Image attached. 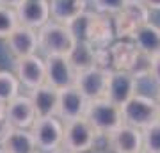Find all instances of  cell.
<instances>
[{"mask_svg":"<svg viewBox=\"0 0 160 153\" xmlns=\"http://www.w3.org/2000/svg\"><path fill=\"white\" fill-rule=\"evenodd\" d=\"M148 9H155V11H160V0H141Z\"/></svg>","mask_w":160,"mask_h":153,"instance_id":"4316f807","label":"cell"},{"mask_svg":"<svg viewBox=\"0 0 160 153\" xmlns=\"http://www.w3.org/2000/svg\"><path fill=\"white\" fill-rule=\"evenodd\" d=\"M155 102H157V110H158V118H160V89L157 93V98H155Z\"/></svg>","mask_w":160,"mask_h":153,"instance_id":"f1b7e54d","label":"cell"},{"mask_svg":"<svg viewBox=\"0 0 160 153\" xmlns=\"http://www.w3.org/2000/svg\"><path fill=\"white\" fill-rule=\"evenodd\" d=\"M109 75L110 71L98 68V66L78 69L77 71V79H75V87L87 98V102L98 100V98H105Z\"/></svg>","mask_w":160,"mask_h":153,"instance_id":"52a82bcc","label":"cell"},{"mask_svg":"<svg viewBox=\"0 0 160 153\" xmlns=\"http://www.w3.org/2000/svg\"><path fill=\"white\" fill-rule=\"evenodd\" d=\"M137 93V79L132 71L126 69H112L107 82L105 98L116 105H125Z\"/></svg>","mask_w":160,"mask_h":153,"instance_id":"9c48e42d","label":"cell"},{"mask_svg":"<svg viewBox=\"0 0 160 153\" xmlns=\"http://www.w3.org/2000/svg\"><path fill=\"white\" fill-rule=\"evenodd\" d=\"M149 9L141 0H128V4L123 7V11L116 14L114 30L119 38H133V32L142 23L148 22Z\"/></svg>","mask_w":160,"mask_h":153,"instance_id":"8992f818","label":"cell"},{"mask_svg":"<svg viewBox=\"0 0 160 153\" xmlns=\"http://www.w3.org/2000/svg\"><path fill=\"white\" fill-rule=\"evenodd\" d=\"M110 150L114 153H139L144 150L142 130L135 126L123 125L110 134Z\"/></svg>","mask_w":160,"mask_h":153,"instance_id":"9a60e30c","label":"cell"},{"mask_svg":"<svg viewBox=\"0 0 160 153\" xmlns=\"http://www.w3.org/2000/svg\"><path fill=\"white\" fill-rule=\"evenodd\" d=\"M133 45L137 46V50L142 55L153 57L160 54V27L155 23H142L141 27L133 32Z\"/></svg>","mask_w":160,"mask_h":153,"instance_id":"ac0fdd59","label":"cell"},{"mask_svg":"<svg viewBox=\"0 0 160 153\" xmlns=\"http://www.w3.org/2000/svg\"><path fill=\"white\" fill-rule=\"evenodd\" d=\"M18 25L20 23H18L16 9L0 6V39H7L9 34H11Z\"/></svg>","mask_w":160,"mask_h":153,"instance_id":"7402d4cb","label":"cell"},{"mask_svg":"<svg viewBox=\"0 0 160 153\" xmlns=\"http://www.w3.org/2000/svg\"><path fill=\"white\" fill-rule=\"evenodd\" d=\"M0 146L4 148L7 153H36L38 146L32 137V132L29 128H11Z\"/></svg>","mask_w":160,"mask_h":153,"instance_id":"d6986e66","label":"cell"},{"mask_svg":"<svg viewBox=\"0 0 160 153\" xmlns=\"http://www.w3.org/2000/svg\"><path fill=\"white\" fill-rule=\"evenodd\" d=\"M0 153H7V151H6V150H4L2 146H0Z\"/></svg>","mask_w":160,"mask_h":153,"instance_id":"f546056e","label":"cell"},{"mask_svg":"<svg viewBox=\"0 0 160 153\" xmlns=\"http://www.w3.org/2000/svg\"><path fill=\"white\" fill-rule=\"evenodd\" d=\"M144 137V150L151 153H160V119L142 130Z\"/></svg>","mask_w":160,"mask_h":153,"instance_id":"603a6c76","label":"cell"},{"mask_svg":"<svg viewBox=\"0 0 160 153\" xmlns=\"http://www.w3.org/2000/svg\"><path fill=\"white\" fill-rule=\"evenodd\" d=\"M121 112H123L125 125L135 126L139 130L148 128L151 123L160 119L155 98L141 94V93H135L125 105H121Z\"/></svg>","mask_w":160,"mask_h":153,"instance_id":"3957f363","label":"cell"},{"mask_svg":"<svg viewBox=\"0 0 160 153\" xmlns=\"http://www.w3.org/2000/svg\"><path fill=\"white\" fill-rule=\"evenodd\" d=\"M4 112L12 128H29L30 130V126L34 125L36 118H38L30 96H22V94L12 98L6 105Z\"/></svg>","mask_w":160,"mask_h":153,"instance_id":"4fadbf2b","label":"cell"},{"mask_svg":"<svg viewBox=\"0 0 160 153\" xmlns=\"http://www.w3.org/2000/svg\"><path fill=\"white\" fill-rule=\"evenodd\" d=\"M139 153H151V151H148V150H142V151H139Z\"/></svg>","mask_w":160,"mask_h":153,"instance_id":"4dcf8cb0","label":"cell"},{"mask_svg":"<svg viewBox=\"0 0 160 153\" xmlns=\"http://www.w3.org/2000/svg\"><path fill=\"white\" fill-rule=\"evenodd\" d=\"M53 153H77V151H71V150H68V148H59V150H55Z\"/></svg>","mask_w":160,"mask_h":153,"instance_id":"83f0119b","label":"cell"},{"mask_svg":"<svg viewBox=\"0 0 160 153\" xmlns=\"http://www.w3.org/2000/svg\"><path fill=\"white\" fill-rule=\"evenodd\" d=\"M36 153H38V151H36Z\"/></svg>","mask_w":160,"mask_h":153,"instance_id":"1f68e13d","label":"cell"},{"mask_svg":"<svg viewBox=\"0 0 160 153\" xmlns=\"http://www.w3.org/2000/svg\"><path fill=\"white\" fill-rule=\"evenodd\" d=\"M110 55H112L114 69L133 71V68L137 66L139 57L142 54L137 50V46L133 43H116L114 46H110Z\"/></svg>","mask_w":160,"mask_h":153,"instance_id":"ffe728a7","label":"cell"},{"mask_svg":"<svg viewBox=\"0 0 160 153\" xmlns=\"http://www.w3.org/2000/svg\"><path fill=\"white\" fill-rule=\"evenodd\" d=\"M20 89V80L16 75L9 71H0V105H7L12 98L18 96Z\"/></svg>","mask_w":160,"mask_h":153,"instance_id":"44dd1931","label":"cell"},{"mask_svg":"<svg viewBox=\"0 0 160 153\" xmlns=\"http://www.w3.org/2000/svg\"><path fill=\"white\" fill-rule=\"evenodd\" d=\"M6 43H7L9 52H11L16 59L34 55L36 50L39 48L38 30L29 28V27H23V25H18L11 34H9V38L6 39Z\"/></svg>","mask_w":160,"mask_h":153,"instance_id":"5bb4252c","label":"cell"},{"mask_svg":"<svg viewBox=\"0 0 160 153\" xmlns=\"http://www.w3.org/2000/svg\"><path fill=\"white\" fill-rule=\"evenodd\" d=\"M50 4V18L52 22L71 25L86 13L87 0H48Z\"/></svg>","mask_w":160,"mask_h":153,"instance_id":"2e32d148","label":"cell"},{"mask_svg":"<svg viewBox=\"0 0 160 153\" xmlns=\"http://www.w3.org/2000/svg\"><path fill=\"white\" fill-rule=\"evenodd\" d=\"M87 98L80 93L75 85L59 91V105H57V118L61 121H71V119L82 118L87 109Z\"/></svg>","mask_w":160,"mask_h":153,"instance_id":"8fae6325","label":"cell"},{"mask_svg":"<svg viewBox=\"0 0 160 153\" xmlns=\"http://www.w3.org/2000/svg\"><path fill=\"white\" fill-rule=\"evenodd\" d=\"M98 132L94 130V126L87 121L84 116L71 121L64 123V139H62V146L71 150L77 153H84L89 151L92 148L94 137Z\"/></svg>","mask_w":160,"mask_h":153,"instance_id":"5b68a950","label":"cell"},{"mask_svg":"<svg viewBox=\"0 0 160 153\" xmlns=\"http://www.w3.org/2000/svg\"><path fill=\"white\" fill-rule=\"evenodd\" d=\"M23 2H25V0H0V6L11 7V9H18Z\"/></svg>","mask_w":160,"mask_h":153,"instance_id":"484cf974","label":"cell"},{"mask_svg":"<svg viewBox=\"0 0 160 153\" xmlns=\"http://www.w3.org/2000/svg\"><path fill=\"white\" fill-rule=\"evenodd\" d=\"M30 100L34 103L36 116L38 118H50L57 116V105H59V91L53 89L52 85L43 84L36 89H30Z\"/></svg>","mask_w":160,"mask_h":153,"instance_id":"e0dca14e","label":"cell"},{"mask_svg":"<svg viewBox=\"0 0 160 153\" xmlns=\"http://www.w3.org/2000/svg\"><path fill=\"white\" fill-rule=\"evenodd\" d=\"M149 75L153 77V80L160 85V54L151 57V63H149Z\"/></svg>","mask_w":160,"mask_h":153,"instance_id":"d4e9b609","label":"cell"},{"mask_svg":"<svg viewBox=\"0 0 160 153\" xmlns=\"http://www.w3.org/2000/svg\"><path fill=\"white\" fill-rule=\"evenodd\" d=\"M84 118L94 126V130L100 134H112L119 128L125 121H123V112L121 107L112 103L107 98H98L91 100L87 103L86 114Z\"/></svg>","mask_w":160,"mask_h":153,"instance_id":"7a4b0ae2","label":"cell"},{"mask_svg":"<svg viewBox=\"0 0 160 153\" xmlns=\"http://www.w3.org/2000/svg\"><path fill=\"white\" fill-rule=\"evenodd\" d=\"M14 75L20 80V84H23L29 89H36L39 85L46 84V66L45 61L39 55H29L16 59L14 63Z\"/></svg>","mask_w":160,"mask_h":153,"instance_id":"30bf717a","label":"cell"},{"mask_svg":"<svg viewBox=\"0 0 160 153\" xmlns=\"http://www.w3.org/2000/svg\"><path fill=\"white\" fill-rule=\"evenodd\" d=\"M94 7L102 14H118L128 4V0H92Z\"/></svg>","mask_w":160,"mask_h":153,"instance_id":"cb8c5ba5","label":"cell"},{"mask_svg":"<svg viewBox=\"0 0 160 153\" xmlns=\"http://www.w3.org/2000/svg\"><path fill=\"white\" fill-rule=\"evenodd\" d=\"M18 23L23 27L39 30L50 22V4L48 0H25L16 9Z\"/></svg>","mask_w":160,"mask_h":153,"instance_id":"7c38bea8","label":"cell"},{"mask_svg":"<svg viewBox=\"0 0 160 153\" xmlns=\"http://www.w3.org/2000/svg\"><path fill=\"white\" fill-rule=\"evenodd\" d=\"M32 137L36 141L38 150L45 153H53L55 150L62 148L64 139V121L57 116L50 118H36L34 125L30 126Z\"/></svg>","mask_w":160,"mask_h":153,"instance_id":"277c9868","label":"cell"},{"mask_svg":"<svg viewBox=\"0 0 160 153\" xmlns=\"http://www.w3.org/2000/svg\"><path fill=\"white\" fill-rule=\"evenodd\" d=\"M39 48L46 55H66L69 57L75 52L78 39L73 34L71 27L57 22H48L45 27L38 30Z\"/></svg>","mask_w":160,"mask_h":153,"instance_id":"6da1fadb","label":"cell"},{"mask_svg":"<svg viewBox=\"0 0 160 153\" xmlns=\"http://www.w3.org/2000/svg\"><path fill=\"white\" fill-rule=\"evenodd\" d=\"M46 84L52 85L53 89H66L75 85L77 79V69H75L71 59L66 55H46Z\"/></svg>","mask_w":160,"mask_h":153,"instance_id":"ba28073f","label":"cell"}]
</instances>
